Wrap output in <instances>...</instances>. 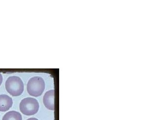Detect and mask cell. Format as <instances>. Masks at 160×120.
<instances>
[{
    "label": "cell",
    "instance_id": "obj_1",
    "mask_svg": "<svg viewBox=\"0 0 160 120\" xmlns=\"http://www.w3.org/2000/svg\"><path fill=\"white\" fill-rule=\"evenodd\" d=\"M5 88L7 92L13 96L21 95L24 90L23 81L19 77L13 76L9 77L5 82Z\"/></svg>",
    "mask_w": 160,
    "mask_h": 120
},
{
    "label": "cell",
    "instance_id": "obj_2",
    "mask_svg": "<svg viewBox=\"0 0 160 120\" xmlns=\"http://www.w3.org/2000/svg\"><path fill=\"white\" fill-rule=\"evenodd\" d=\"M45 88V82L42 78L34 77L29 80L27 84L28 93L32 96L38 97L42 95Z\"/></svg>",
    "mask_w": 160,
    "mask_h": 120
},
{
    "label": "cell",
    "instance_id": "obj_3",
    "mask_svg": "<svg viewBox=\"0 0 160 120\" xmlns=\"http://www.w3.org/2000/svg\"><path fill=\"white\" fill-rule=\"evenodd\" d=\"M38 100L33 98L28 97L21 100L19 105L21 112L27 116L34 115L38 112L39 109Z\"/></svg>",
    "mask_w": 160,
    "mask_h": 120
},
{
    "label": "cell",
    "instance_id": "obj_4",
    "mask_svg": "<svg viewBox=\"0 0 160 120\" xmlns=\"http://www.w3.org/2000/svg\"><path fill=\"white\" fill-rule=\"evenodd\" d=\"M13 105L12 98L7 95H0V111L9 110Z\"/></svg>",
    "mask_w": 160,
    "mask_h": 120
},
{
    "label": "cell",
    "instance_id": "obj_5",
    "mask_svg": "<svg viewBox=\"0 0 160 120\" xmlns=\"http://www.w3.org/2000/svg\"><path fill=\"white\" fill-rule=\"evenodd\" d=\"M43 103L47 108L54 110V90L48 91L43 97Z\"/></svg>",
    "mask_w": 160,
    "mask_h": 120
},
{
    "label": "cell",
    "instance_id": "obj_6",
    "mask_svg": "<svg viewBox=\"0 0 160 120\" xmlns=\"http://www.w3.org/2000/svg\"><path fill=\"white\" fill-rule=\"evenodd\" d=\"M2 120H22V116L20 112L11 111L3 116Z\"/></svg>",
    "mask_w": 160,
    "mask_h": 120
},
{
    "label": "cell",
    "instance_id": "obj_7",
    "mask_svg": "<svg viewBox=\"0 0 160 120\" xmlns=\"http://www.w3.org/2000/svg\"><path fill=\"white\" fill-rule=\"evenodd\" d=\"M2 79H3V78H2V75L0 73V86L1 85L2 83Z\"/></svg>",
    "mask_w": 160,
    "mask_h": 120
},
{
    "label": "cell",
    "instance_id": "obj_8",
    "mask_svg": "<svg viewBox=\"0 0 160 120\" xmlns=\"http://www.w3.org/2000/svg\"><path fill=\"white\" fill-rule=\"evenodd\" d=\"M27 120H39L38 119H37V118H29V119H28Z\"/></svg>",
    "mask_w": 160,
    "mask_h": 120
}]
</instances>
